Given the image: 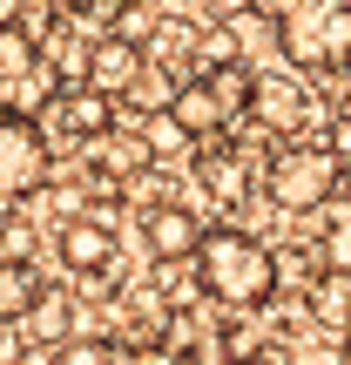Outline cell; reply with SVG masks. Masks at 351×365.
<instances>
[{
  "label": "cell",
  "instance_id": "obj_1",
  "mask_svg": "<svg viewBox=\"0 0 351 365\" xmlns=\"http://www.w3.org/2000/svg\"><path fill=\"white\" fill-rule=\"evenodd\" d=\"M196 291L216 298L223 312H271L277 304V250L263 237H250L243 223H216L196 237Z\"/></svg>",
  "mask_w": 351,
  "mask_h": 365
},
{
  "label": "cell",
  "instance_id": "obj_2",
  "mask_svg": "<svg viewBox=\"0 0 351 365\" xmlns=\"http://www.w3.org/2000/svg\"><path fill=\"white\" fill-rule=\"evenodd\" d=\"M277 48L298 75H351V0H290L277 21Z\"/></svg>",
  "mask_w": 351,
  "mask_h": 365
},
{
  "label": "cell",
  "instance_id": "obj_3",
  "mask_svg": "<svg viewBox=\"0 0 351 365\" xmlns=\"http://www.w3.org/2000/svg\"><path fill=\"white\" fill-rule=\"evenodd\" d=\"M263 196H271L284 217H311L338 196V163L325 143H277L263 156Z\"/></svg>",
  "mask_w": 351,
  "mask_h": 365
},
{
  "label": "cell",
  "instance_id": "obj_4",
  "mask_svg": "<svg viewBox=\"0 0 351 365\" xmlns=\"http://www.w3.org/2000/svg\"><path fill=\"white\" fill-rule=\"evenodd\" d=\"M54 176V143L34 115L0 108V203H27Z\"/></svg>",
  "mask_w": 351,
  "mask_h": 365
},
{
  "label": "cell",
  "instance_id": "obj_5",
  "mask_svg": "<svg viewBox=\"0 0 351 365\" xmlns=\"http://www.w3.org/2000/svg\"><path fill=\"white\" fill-rule=\"evenodd\" d=\"M41 122H48L54 135H68V143H102L108 129H115V95H102V88H61L48 108H41ZM48 135V143H54Z\"/></svg>",
  "mask_w": 351,
  "mask_h": 365
},
{
  "label": "cell",
  "instance_id": "obj_6",
  "mask_svg": "<svg viewBox=\"0 0 351 365\" xmlns=\"http://www.w3.org/2000/svg\"><path fill=\"white\" fill-rule=\"evenodd\" d=\"M250 122H257L263 135H277V143H290V135L311 122V95L298 88V75H257L250 81Z\"/></svg>",
  "mask_w": 351,
  "mask_h": 365
},
{
  "label": "cell",
  "instance_id": "obj_7",
  "mask_svg": "<svg viewBox=\"0 0 351 365\" xmlns=\"http://www.w3.org/2000/svg\"><path fill=\"white\" fill-rule=\"evenodd\" d=\"M142 41H129V34H115V27H108V34H95L88 41V68H81V81H88V88H102V95H129L135 88V75H142Z\"/></svg>",
  "mask_w": 351,
  "mask_h": 365
},
{
  "label": "cell",
  "instance_id": "obj_8",
  "mask_svg": "<svg viewBox=\"0 0 351 365\" xmlns=\"http://www.w3.org/2000/svg\"><path fill=\"white\" fill-rule=\"evenodd\" d=\"M196 237H203V223H196L189 203H149V210H142V250H149L156 264L196 257Z\"/></svg>",
  "mask_w": 351,
  "mask_h": 365
},
{
  "label": "cell",
  "instance_id": "obj_9",
  "mask_svg": "<svg viewBox=\"0 0 351 365\" xmlns=\"http://www.w3.org/2000/svg\"><path fill=\"white\" fill-rule=\"evenodd\" d=\"M54 250H61L68 271H108L115 264V230H108V217H95V210H81V217L54 223Z\"/></svg>",
  "mask_w": 351,
  "mask_h": 365
},
{
  "label": "cell",
  "instance_id": "obj_10",
  "mask_svg": "<svg viewBox=\"0 0 351 365\" xmlns=\"http://www.w3.org/2000/svg\"><path fill=\"white\" fill-rule=\"evenodd\" d=\"M21 339L27 345H61V339H75V291H61V284H41L34 291V304H27V318H21Z\"/></svg>",
  "mask_w": 351,
  "mask_h": 365
},
{
  "label": "cell",
  "instance_id": "obj_11",
  "mask_svg": "<svg viewBox=\"0 0 351 365\" xmlns=\"http://www.w3.org/2000/svg\"><path fill=\"white\" fill-rule=\"evenodd\" d=\"M169 115H176L189 135H196V143H209V135H223V129H230V115H223L216 88H209L203 75H182V81H176V95H169Z\"/></svg>",
  "mask_w": 351,
  "mask_h": 365
},
{
  "label": "cell",
  "instance_id": "obj_12",
  "mask_svg": "<svg viewBox=\"0 0 351 365\" xmlns=\"http://www.w3.org/2000/svg\"><path fill=\"white\" fill-rule=\"evenodd\" d=\"M135 143H142L149 163H176V156H196V135L182 129L169 108H142L135 115Z\"/></svg>",
  "mask_w": 351,
  "mask_h": 365
},
{
  "label": "cell",
  "instance_id": "obj_13",
  "mask_svg": "<svg viewBox=\"0 0 351 365\" xmlns=\"http://www.w3.org/2000/svg\"><path fill=\"white\" fill-rule=\"evenodd\" d=\"M54 95H61V75H54L48 61H34L27 75H7V81H0V108H14V115H34V122H41V108H48Z\"/></svg>",
  "mask_w": 351,
  "mask_h": 365
},
{
  "label": "cell",
  "instance_id": "obj_14",
  "mask_svg": "<svg viewBox=\"0 0 351 365\" xmlns=\"http://www.w3.org/2000/svg\"><path fill=\"white\" fill-rule=\"evenodd\" d=\"M230 61H243V21L196 27L189 34V75H209V68H230Z\"/></svg>",
  "mask_w": 351,
  "mask_h": 365
},
{
  "label": "cell",
  "instance_id": "obj_15",
  "mask_svg": "<svg viewBox=\"0 0 351 365\" xmlns=\"http://www.w3.org/2000/svg\"><path fill=\"white\" fill-rule=\"evenodd\" d=\"M34 291H41L34 257H0V325H21L27 304H34Z\"/></svg>",
  "mask_w": 351,
  "mask_h": 365
},
{
  "label": "cell",
  "instance_id": "obj_16",
  "mask_svg": "<svg viewBox=\"0 0 351 365\" xmlns=\"http://www.w3.org/2000/svg\"><path fill=\"white\" fill-rule=\"evenodd\" d=\"M209 88H216V102H223V115H230V129H236V122H243V108H250V81H257V75H250V61H230V68H209Z\"/></svg>",
  "mask_w": 351,
  "mask_h": 365
},
{
  "label": "cell",
  "instance_id": "obj_17",
  "mask_svg": "<svg viewBox=\"0 0 351 365\" xmlns=\"http://www.w3.org/2000/svg\"><path fill=\"white\" fill-rule=\"evenodd\" d=\"M34 61H41V41L27 34L21 21H0V81H7V75H27Z\"/></svg>",
  "mask_w": 351,
  "mask_h": 365
},
{
  "label": "cell",
  "instance_id": "obj_18",
  "mask_svg": "<svg viewBox=\"0 0 351 365\" xmlns=\"http://www.w3.org/2000/svg\"><path fill=\"white\" fill-rule=\"evenodd\" d=\"M54 365H115V339L75 331V339H61V345H54Z\"/></svg>",
  "mask_w": 351,
  "mask_h": 365
},
{
  "label": "cell",
  "instance_id": "obj_19",
  "mask_svg": "<svg viewBox=\"0 0 351 365\" xmlns=\"http://www.w3.org/2000/svg\"><path fill=\"white\" fill-rule=\"evenodd\" d=\"M290 365H345V339H298Z\"/></svg>",
  "mask_w": 351,
  "mask_h": 365
},
{
  "label": "cell",
  "instance_id": "obj_20",
  "mask_svg": "<svg viewBox=\"0 0 351 365\" xmlns=\"http://www.w3.org/2000/svg\"><path fill=\"white\" fill-rule=\"evenodd\" d=\"M115 365H182L176 345H115Z\"/></svg>",
  "mask_w": 351,
  "mask_h": 365
},
{
  "label": "cell",
  "instance_id": "obj_21",
  "mask_svg": "<svg viewBox=\"0 0 351 365\" xmlns=\"http://www.w3.org/2000/svg\"><path fill=\"white\" fill-rule=\"evenodd\" d=\"M325 149H331V163H338V190H351V122H345V115L331 122Z\"/></svg>",
  "mask_w": 351,
  "mask_h": 365
},
{
  "label": "cell",
  "instance_id": "obj_22",
  "mask_svg": "<svg viewBox=\"0 0 351 365\" xmlns=\"http://www.w3.org/2000/svg\"><path fill=\"white\" fill-rule=\"evenodd\" d=\"M21 325H0V365H21Z\"/></svg>",
  "mask_w": 351,
  "mask_h": 365
},
{
  "label": "cell",
  "instance_id": "obj_23",
  "mask_svg": "<svg viewBox=\"0 0 351 365\" xmlns=\"http://www.w3.org/2000/svg\"><path fill=\"white\" fill-rule=\"evenodd\" d=\"M243 7L257 14V21H271V27H277V21H284V14H290V0H243Z\"/></svg>",
  "mask_w": 351,
  "mask_h": 365
},
{
  "label": "cell",
  "instance_id": "obj_24",
  "mask_svg": "<svg viewBox=\"0 0 351 365\" xmlns=\"http://www.w3.org/2000/svg\"><path fill=\"white\" fill-rule=\"evenodd\" d=\"M216 365H271V352H236V359H216Z\"/></svg>",
  "mask_w": 351,
  "mask_h": 365
},
{
  "label": "cell",
  "instance_id": "obj_25",
  "mask_svg": "<svg viewBox=\"0 0 351 365\" xmlns=\"http://www.w3.org/2000/svg\"><path fill=\"white\" fill-rule=\"evenodd\" d=\"M14 14H21V0H0V21H14Z\"/></svg>",
  "mask_w": 351,
  "mask_h": 365
},
{
  "label": "cell",
  "instance_id": "obj_26",
  "mask_svg": "<svg viewBox=\"0 0 351 365\" xmlns=\"http://www.w3.org/2000/svg\"><path fill=\"white\" fill-rule=\"evenodd\" d=\"M338 115H345V122H351V88H345V102H338Z\"/></svg>",
  "mask_w": 351,
  "mask_h": 365
},
{
  "label": "cell",
  "instance_id": "obj_27",
  "mask_svg": "<svg viewBox=\"0 0 351 365\" xmlns=\"http://www.w3.org/2000/svg\"><path fill=\"white\" fill-rule=\"evenodd\" d=\"M61 7H68V14H81V7H88V0H61Z\"/></svg>",
  "mask_w": 351,
  "mask_h": 365
},
{
  "label": "cell",
  "instance_id": "obj_28",
  "mask_svg": "<svg viewBox=\"0 0 351 365\" xmlns=\"http://www.w3.org/2000/svg\"><path fill=\"white\" fill-rule=\"evenodd\" d=\"M345 331H351V312H345Z\"/></svg>",
  "mask_w": 351,
  "mask_h": 365
},
{
  "label": "cell",
  "instance_id": "obj_29",
  "mask_svg": "<svg viewBox=\"0 0 351 365\" xmlns=\"http://www.w3.org/2000/svg\"><path fill=\"white\" fill-rule=\"evenodd\" d=\"M345 365H351V352H345Z\"/></svg>",
  "mask_w": 351,
  "mask_h": 365
}]
</instances>
